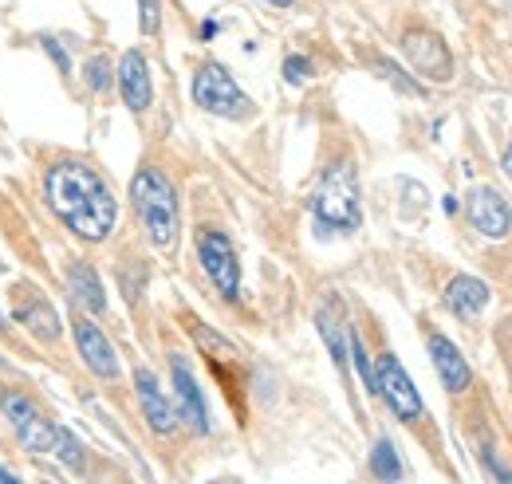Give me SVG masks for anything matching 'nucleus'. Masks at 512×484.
Returning <instances> with one entry per match:
<instances>
[{
    "instance_id": "f257e3e1",
    "label": "nucleus",
    "mask_w": 512,
    "mask_h": 484,
    "mask_svg": "<svg viewBox=\"0 0 512 484\" xmlns=\"http://www.w3.org/2000/svg\"><path fill=\"white\" fill-rule=\"evenodd\" d=\"M44 205L64 225L75 241L103 244L119 225V201L107 178L83 162V158H60L44 174Z\"/></svg>"
},
{
    "instance_id": "f03ea898",
    "label": "nucleus",
    "mask_w": 512,
    "mask_h": 484,
    "mask_svg": "<svg viewBox=\"0 0 512 484\" xmlns=\"http://www.w3.org/2000/svg\"><path fill=\"white\" fill-rule=\"evenodd\" d=\"M130 205L134 217L146 233V241L158 252H174L178 233H182V209H178V189L174 182L158 170V166H142L130 182Z\"/></svg>"
},
{
    "instance_id": "7ed1b4c3",
    "label": "nucleus",
    "mask_w": 512,
    "mask_h": 484,
    "mask_svg": "<svg viewBox=\"0 0 512 484\" xmlns=\"http://www.w3.org/2000/svg\"><path fill=\"white\" fill-rule=\"evenodd\" d=\"M312 213H316L320 237H347L363 225V193L351 162H331L323 170L312 197Z\"/></svg>"
},
{
    "instance_id": "20e7f679",
    "label": "nucleus",
    "mask_w": 512,
    "mask_h": 484,
    "mask_svg": "<svg viewBox=\"0 0 512 484\" xmlns=\"http://www.w3.org/2000/svg\"><path fill=\"white\" fill-rule=\"evenodd\" d=\"M193 103L205 111V115H217V119H249L253 115V103L249 95L241 91V83L229 75V67L217 60H205L193 71V87H190Z\"/></svg>"
},
{
    "instance_id": "39448f33",
    "label": "nucleus",
    "mask_w": 512,
    "mask_h": 484,
    "mask_svg": "<svg viewBox=\"0 0 512 484\" xmlns=\"http://www.w3.org/2000/svg\"><path fill=\"white\" fill-rule=\"evenodd\" d=\"M0 414H4V422L8 429L16 433V441L28 449V453H36V457H44V453H56V441H60V425L52 422L24 390H16V386H4L0 390Z\"/></svg>"
},
{
    "instance_id": "423d86ee",
    "label": "nucleus",
    "mask_w": 512,
    "mask_h": 484,
    "mask_svg": "<svg viewBox=\"0 0 512 484\" xmlns=\"http://www.w3.org/2000/svg\"><path fill=\"white\" fill-rule=\"evenodd\" d=\"M193 248H197V264L209 276V284L217 288V296L229 303L241 300V260H237L233 241L221 229H197Z\"/></svg>"
},
{
    "instance_id": "0eeeda50",
    "label": "nucleus",
    "mask_w": 512,
    "mask_h": 484,
    "mask_svg": "<svg viewBox=\"0 0 512 484\" xmlns=\"http://www.w3.org/2000/svg\"><path fill=\"white\" fill-rule=\"evenodd\" d=\"M71 339H75V351H79L83 366H87L99 382H119V374H123L119 351H115V343L99 331V323H95L91 315H83V311L71 315Z\"/></svg>"
},
{
    "instance_id": "6e6552de",
    "label": "nucleus",
    "mask_w": 512,
    "mask_h": 484,
    "mask_svg": "<svg viewBox=\"0 0 512 484\" xmlns=\"http://www.w3.org/2000/svg\"><path fill=\"white\" fill-rule=\"evenodd\" d=\"M375 382H379V398L390 406V414H394L398 422L414 425L422 418V394H418V386L410 382L406 366L398 363L394 355H379V363H375Z\"/></svg>"
},
{
    "instance_id": "1a4fd4ad",
    "label": "nucleus",
    "mask_w": 512,
    "mask_h": 484,
    "mask_svg": "<svg viewBox=\"0 0 512 484\" xmlns=\"http://www.w3.org/2000/svg\"><path fill=\"white\" fill-rule=\"evenodd\" d=\"M402 56L410 63V71H418L422 79H434V83L453 79V56H449L446 40L430 28H410L402 36Z\"/></svg>"
},
{
    "instance_id": "9d476101",
    "label": "nucleus",
    "mask_w": 512,
    "mask_h": 484,
    "mask_svg": "<svg viewBox=\"0 0 512 484\" xmlns=\"http://www.w3.org/2000/svg\"><path fill=\"white\" fill-rule=\"evenodd\" d=\"M170 382H174V414L178 422L193 429L197 437H205L213 425H209V406H205V394L193 378V370L186 366L182 355H170Z\"/></svg>"
},
{
    "instance_id": "9b49d317",
    "label": "nucleus",
    "mask_w": 512,
    "mask_h": 484,
    "mask_svg": "<svg viewBox=\"0 0 512 484\" xmlns=\"http://www.w3.org/2000/svg\"><path fill=\"white\" fill-rule=\"evenodd\" d=\"M115 79H119V95L127 103L130 115H146L154 107V75H150V60L130 48L123 52V60L115 63Z\"/></svg>"
},
{
    "instance_id": "f8f14e48",
    "label": "nucleus",
    "mask_w": 512,
    "mask_h": 484,
    "mask_svg": "<svg viewBox=\"0 0 512 484\" xmlns=\"http://www.w3.org/2000/svg\"><path fill=\"white\" fill-rule=\"evenodd\" d=\"M465 209H469V221H473V229H477L481 237L501 241V237H509L512 233V205L493 189V185H477V189H469Z\"/></svg>"
},
{
    "instance_id": "ddd939ff",
    "label": "nucleus",
    "mask_w": 512,
    "mask_h": 484,
    "mask_svg": "<svg viewBox=\"0 0 512 484\" xmlns=\"http://www.w3.org/2000/svg\"><path fill=\"white\" fill-rule=\"evenodd\" d=\"M134 398H138V406H142V418L146 425L158 433V437H174L178 433V414H174V402L166 398V390L158 386V378L146 370V366H138L134 370Z\"/></svg>"
},
{
    "instance_id": "4468645a",
    "label": "nucleus",
    "mask_w": 512,
    "mask_h": 484,
    "mask_svg": "<svg viewBox=\"0 0 512 484\" xmlns=\"http://www.w3.org/2000/svg\"><path fill=\"white\" fill-rule=\"evenodd\" d=\"M12 319L24 331H32V339L60 343V315L48 303V296H40L36 288H20V296H12Z\"/></svg>"
},
{
    "instance_id": "2eb2a0df",
    "label": "nucleus",
    "mask_w": 512,
    "mask_h": 484,
    "mask_svg": "<svg viewBox=\"0 0 512 484\" xmlns=\"http://www.w3.org/2000/svg\"><path fill=\"white\" fill-rule=\"evenodd\" d=\"M316 327H320V339L327 343L331 359L339 366V374H347L351 366V327H347V315H343V303L339 296H323L320 311H316Z\"/></svg>"
},
{
    "instance_id": "dca6fc26",
    "label": "nucleus",
    "mask_w": 512,
    "mask_h": 484,
    "mask_svg": "<svg viewBox=\"0 0 512 484\" xmlns=\"http://www.w3.org/2000/svg\"><path fill=\"white\" fill-rule=\"evenodd\" d=\"M67 296H71V303H75L83 315H103V311H107L103 280H99V272H95L87 260L67 264Z\"/></svg>"
},
{
    "instance_id": "f3484780",
    "label": "nucleus",
    "mask_w": 512,
    "mask_h": 484,
    "mask_svg": "<svg viewBox=\"0 0 512 484\" xmlns=\"http://www.w3.org/2000/svg\"><path fill=\"white\" fill-rule=\"evenodd\" d=\"M430 359H434V370H438V378H442V386L449 394H465L473 386V370L465 363V355L438 331L430 335Z\"/></svg>"
},
{
    "instance_id": "a211bd4d",
    "label": "nucleus",
    "mask_w": 512,
    "mask_h": 484,
    "mask_svg": "<svg viewBox=\"0 0 512 484\" xmlns=\"http://www.w3.org/2000/svg\"><path fill=\"white\" fill-rule=\"evenodd\" d=\"M442 303L457 319H477L489 307V284L477 276H453L442 292Z\"/></svg>"
},
{
    "instance_id": "6ab92c4d",
    "label": "nucleus",
    "mask_w": 512,
    "mask_h": 484,
    "mask_svg": "<svg viewBox=\"0 0 512 484\" xmlns=\"http://www.w3.org/2000/svg\"><path fill=\"white\" fill-rule=\"evenodd\" d=\"M371 473L383 484H398L402 481V461H398V449L390 437H379L375 449H371Z\"/></svg>"
},
{
    "instance_id": "aec40b11",
    "label": "nucleus",
    "mask_w": 512,
    "mask_h": 484,
    "mask_svg": "<svg viewBox=\"0 0 512 484\" xmlns=\"http://www.w3.org/2000/svg\"><path fill=\"white\" fill-rule=\"evenodd\" d=\"M83 83L91 87V95L107 99L111 95V56H91L83 63Z\"/></svg>"
},
{
    "instance_id": "412c9836",
    "label": "nucleus",
    "mask_w": 512,
    "mask_h": 484,
    "mask_svg": "<svg viewBox=\"0 0 512 484\" xmlns=\"http://www.w3.org/2000/svg\"><path fill=\"white\" fill-rule=\"evenodd\" d=\"M351 363H355V370H359V378H363V386H367V394H379V382H375V363H371V355H367V343L351 331Z\"/></svg>"
},
{
    "instance_id": "4be33fe9",
    "label": "nucleus",
    "mask_w": 512,
    "mask_h": 484,
    "mask_svg": "<svg viewBox=\"0 0 512 484\" xmlns=\"http://www.w3.org/2000/svg\"><path fill=\"white\" fill-rule=\"evenodd\" d=\"M375 71L383 75L390 87H398L402 95H410V99H418V95H422V87H418V83H414L406 71H398V67H394L390 60H375Z\"/></svg>"
},
{
    "instance_id": "5701e85b",
    "label": "nucleus",
    "mask_w": 512,
    "mask_h": 484,
    "mask_svg": "<svg viewBox=\"0 0 512 484\" xmlns=\"http://www.w3.org/2000/svg\"><path fill=\"white\" fill-rule=\"evenodd\" d=\"M56 457L64 461L67 469H75V473L83 469V445L75 441V433H71V429H64V425H60V441H56Z\"/></svg>"
},
{
    "instance_id": "b1692460",
    "label": "nucleus",
    "mask_w": 512,
    "mask_h": 484,
    "mask_svg": "<svg viewBox=\"0 0 512 484\" xmlns=\"http://www.w3.org/2000/svg\"><path fill=\"white\" fill-rule=\"evenodd\" d=\"M138 28H142V36H158V28H162V0H138Z\"/></svg>"
},
{
    "instance_id": "393cba45",
    "label": "nucleus",
    "mask_w": 512,
    "mask_h": 484,
    "mask_svg": "<svg viewBox=\"0 0 512 484\" xmlns=\"http://www.w3.org/2000/svg\"><path fill=\"white\" fill-rule=\"evenodd\" d=\"M284 83H288V87H304V83H312V60H304V56H288V60H284Z\"/></svg>"
},
{
    "instance_id": "a878e982",
    "label": "nucleus",
    "mask_w": 512,
    "mask_h": 484,
    "mask_svg": "<svg viewBox=\"0 0 512 484\" xmlns=\"http://www.w3.org/2000/svg\"><path fill=\"white\" fill-rule=\"evenodd\" d=\"M40 48L56 60V67H60V75H71V56H67L64 48H60V40L56 36H40Z\"/></svg>"
},
{
    "instance_id": "bb28decb",
    "label": "nucleus",
    "mask_w": 512,
    "mask_h": 484,
    "mask_svg": "<svg viewBox=\"0 0 512 484\" xmlns=\"http://www.w3.org/2000/svg\"><path fill=\"white\" fill-rule=\"evenodd\" d=\"M213 36H217V24H213V20H205V24H201V40H213Z\"/></svg>"
},
{
    "instance_id": "cd10ccee",
    "label": "nucleus",
    "mask_w": 512,
    "mask_h": 484,
    "mask_svg": "<svg viewBox=\"0 0 512 484\" xmlns=\"http://www.w3.org/2000/svg\"><path fill=\"white\" fill-rule=\"evenodd\" d=\"M0 484H24V481H20V477H16V473H8V469H4V465H0Z\"/></svg>"
},
{
    "instance_id": "c85d7f7f",
    "label": "nucleus",
    "mask_w": 512,
    "mask_h": 484,
    "mask_svg": "<svg viewBox=\"0 0 512 484\" xmlns=\"http://www.w3.org/2000/svg\"><path fill=\"white\" fill-rule=\"evenodd\" d=\"M260 4H268V8H292L296 0H260Z\"/></svg>"
},
{
    "instance_id": "c756f323",
    "label": "nucleus",
    "mask_w": 512,
    "mask_h": 484,
    "mask_svg": "<svg viewBox=\"0 0 512 484\" xmlns=\"http://www.w3.org/2000/svg\"><path fill=\"white\" fill-rule=\"evenodd\" d=\"M505 174L512 178V142H509V150H505Z\"/></svg>"
},
{
    "instance_id": "7c9ffc66",
    "label": "nucleus",
    "mask_w": 512,
    "mask_h": 484,
    "mask_svg": "<svg viewBox=\"0 0 512 484\" xmlns=\"http://www.w3.org/2000/svg\"><path fill=\"white\" fill-rule=\"evenodd\" d=\"M0 331H8V323H4V315H0Z\"/></svg>"
}]
</instances>
